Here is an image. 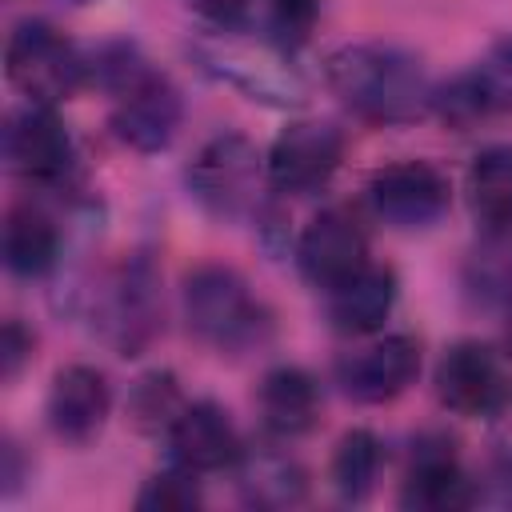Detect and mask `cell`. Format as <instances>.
<instances>
[{"instance_id": "6da1fadb", "label": "cell", "mask_w": 512, "mask_h": 512, "mask_svg": "<svg viewBox=\"0 0 512 512\" xmlns=\"http://www.w3.org/2000/svg\"><path fill=\"white\" fill-rule=\"evenodd\" d=\"M324 80L332 96L368 124H412L432 112L436 84L424 64L396 44L356 40L324 60Z\"/></svg>"}, {"instance_id": "7a4b0ae2", "label": "cell", "mask_w": 512, "mask_h": 512, "mask_svg": "<svg viewBox=\"0 0 512 512\" xmlns=\"http://www.w3.org/2000/svg\"><path fill=\"white\" fill-rule=\"evenodd\" d=\"M184 320L188 332L216 352H252L272 332L268 308L228 264H200L184 276Z\"/></svg>"}, {"instance_id": "3957f363", "label": "cell", "mask_w": 512, "mask_h": 512, "mask_svg": "<svg viewBox=\"0 0 512 512\" xmlns=\"http://www.w3.org/2000/svg\"><path fill=\"white\" fill-rule=\"evenodd\" d=\"M268 188V160L244 132H216L188 164V192L220 220L256 216Z\"/></svg>"}, {"instance_id": "277c9868", "label": "cell", "mask_w": 512, "mask_h": 512, "mask_svg": "<svg viewBox=\"0 0 512 512\" xmlns=\"http://www.w3.org/2000/svg\"><path fill=\"white\" fill-rule=\"evenodd\" d=\"M4 68H8L12 88L24 100L48 104V108L72 100L92 72V64L80 56V48L48 20H20L8 32Z\"/></svg>"}, {"instance_id": "5b68a950", "label": "cell", "mask_w": 512, "mask_h": 512, "mask_svg": "<svg viewBox=\"0 0 512 512\" xmlns=\"http://www.w3.org/2000/svg\"><path fill=\"white\" fill-rule=\"evenodd\" d=\"M96 324L120 356H140L160 336L164 296H160V268L148 252H136L108 272L96 296Z\"/></svg>"}, {"instance_id": "8992f818", "label": "cell", "mask_w": 512, "mask_h": 512, "mask_svg": "<svg viewBox=\"0 0 512 512\" xmlns=\"http://www.w3.org/2000/svg\"><path fill=\"white\" fill-rule=\"evenodd\" d=\"M180 92L176 84L156 72V68H140L136 76H128L116 92H112V136L132 148V152H164L176 132H180Z\"/></svg>"}, {"instance_id": "52a82bcc", "label": "cell", "mask_w": 512, "mask_h": 512, "mask_svg": "<svg viewBox=\"0 0 512 512\" xmlns=\"http://www.w3.org/2000/svg\"><path fill=\"white\" fill-rule=\"evenodd\" d=\"M432 112L464 132L492 116H512V36H500L488 44V52L448 84H436Z\"/></svg>"}, {"instance_id": "ba28073f", "label": "cell", "mask_w": 512, "mask_h": 512, "mask_svg": "<svg viewBox=\"0 0 512 512\" xmlns=\"http://www.w3.org/2000/svg\"><path fill=\"white\" fill-rule=\"evenodd\" d=\"M4 160L12 176L36 188H56L72 172V136L60 124L56 108L48 104H24L4 124Z\"/></svg>"}, {"instance_id": "9c48e42d", "label": "cell", "mask_w": 512, "mask_h": 512, "mask_svg": "<svg viewBox=\"0 0 512 512\" xmlns=\"http://www.w3.org/2000/svg\"><path fill=\"white\" fill-rule=\"evenodd\" d=\"M272 192H316L344 164V132L328 120H292L264 152Z\"/></svg>"}, {"instance_id": "30bf717a", "label": "cell", "mask_w": 512, "mask_h": 512, "mask_svg": "<svg viewBox=\"0 0 512 512\" xmlns=\"http://www.w3.org/2000/svg\"><path fill=\"white\" fill-rule=\"evenodd\" d=\"M368 200L392 228H428L452 204V184L432 160H396L368 180Z\"/></svg>"}, {"instance_id": "8fae6325", "label": "cell", "mask_w": 512, "mask_h": 512, "mask_svg": "<svg viewBox=\"0 0 512 512\" xmlns=\"http://www.w3.org/2000/svg\"><path fill=\"white\" fill-rule=\"evenodd\" d=\"M420 376V344L408 332L376 336L336 360V384L356 404H388Z\"/></svg>"}, {"instance_id": "7c38bea8", "label": "cell", "mask_w": 512, "mask_h": 512, "mask_svg": "<svg viewBox=\"0 0 512 512\" xmlns=\"http://www.w3.org/2000/svg\"><path fill=\"white\" fill-rule=\"evenodd\" d=\"M220 32L224 36L204 48V60L228 84L244 88L252 100H272V104H292L304 96V84L288 60L292 52H284L268 36L264 44H248V40H232V28H220Z\"/></svg>"}, {"instance_id": "4fadbf2b", "label": "cell", "mask_w": 512, "mask_h": 512, "mask_svg": "<svg viewBox=\"0 0 512 512\" xmlns=\"http://www.w3.org/2000/svg\"><path fill=\"white\" fill-rule=\"evenodd\" d=\"M436 396L456 416H496L512 392L496 352L480 340H460L436 364Z\"/></svg>"}, {"instance_id": "5bb4252c", "label": "cell", "mask_w": 512, "mask_h": 512, "mask_svg": "<svg viewBox=\"0 0 512 512\" xmlns=\"http://www.w3.org/2000/svg\"><path fill=\"white\" fill-rule=\"evenodd\" d=\"M368 264V236L360 220L344 208H324L316 212L304 232L296 236V268L304 272L308 284L328 292L332 284L348 280Z\"/></svg>"}, {"instance_id": "9a60e30c", "label": "cell", "mask_w": 512, "mask_h": 512, "mask_svg": "<svg viewBox=\"0 0 512 512\" xmlns=\"http://www.w3.org/2000/svg\"><path fill=\"white\" fill-rule=\"evenodd\" d=\"M480 492L468 480L456 444L440 432H428L412 444V460L400 484V504L420 508V512H448V508H468L476 504Z\"/></svg>"}, {"instance_id": "2e32d148", "label": "cell", "mask_w": 512, "mask_h": 512, "mask_svg": "<svg viewBox=\"0 0 512 512\" xmlns=\"http://www.w3.org/2000/svg\"><path fill=\"white\" fill-rule=\"evenodd\" d=\"M48 428L68 444H88L100 436V428L112 416V384L92 364H68L52 376L48 400H44Z\"/></svg>"}, {"instance_id": "e0dca14e", "label": "cell", "mask_w": 512, "mask_h": 512, "mask_svg": "<svg viewBox=\"0 0 512 512\" xmlns=\"http://www.w3.org/2000/svg\"><path fill=\"white\" fill-rule=\"evenodd\" d=\"M164 436H168V448H172V464H184L196 476L224 472L244 452V440H240L232 416L212 400L184 404Z\"/></svg>"}, {"instance_id": "ac0fdd59", "label": "cell", "mask_w": 512, "mask_h": 512, "mask_svg": "<svg viewBox=\"0 0 512 512\" xmlns=\"http://www.w3.org/2000/svg\"><path fill=\"white\" fill-rule=\"evenodd\" d=\"M328 320L336 332L344 336H376L384 328V320L396 308L400 284L396 272L388 264H364L360 272H352L348 280L332 284L328 292Z\"/></svg>"}, {"instance_id": "d6986e66", "label": "cell", "mask_w": 512, "mask_h": 512, "mask_svg": "<svg viewBox=\"0 0 512 512\" xmlns=\"http://www.w3.org/2000/svg\"><path fill=\"white\" fill-rule=\"evenodd\" d=\"M256 408L272 436L296 440V436L312 432L320 420V384L312 380V372H304L296 364H280V368L264 372V380L256 388Z\"/></svg>"}, {"instance_id": "ffe728a7", "label": "cell", "mask_w": 512, "mask_h": 512, "mask_svg": "<svg viewBox=\"0 0 512 512\" xmlns=\"http://www.w3.org/2000/svg\"><path fill=\"white\" fill-rule=\"evenodd\" d=\"M232 472L244 504L252 508H292L308 492L304 468L280 448H244Z\"/></svg>"}, {"instance_id": "44dd1931", "label": "cell", "mask_w": 512, "mask_h": 512, "mask_svg": "<svg viewBox=\"0 0 512 512\" xmlns=\"http://www.w3.org/2000/svg\"><path fill=\"white\" fill-rule=\"evenodd\" d=\"M60 260V228L36 204H12L4 216V264L8 272L36 280Z\"/></svg>"}, {"instance_id": "7402d4cb", "label": "cell", "mask_w": 512, "mask_h": 512, "mask_svg": "<svg viewBox=\"0 0 512 512\" xmlns=\"http://www.w3.org/2000/svg\"><path fill=\"white\" fill-rule=\"evenodd\" d=\"M464 192L484 232L512 228V144H492L476 152L464 176Z\"/></svg>"}, {"instance_id": "603a6c76", "label": "cell", "mask_w": 512, "mask_h": 512, "mask_svg": "<svg viewBox=\"0 0 512 512\" xmlns=\"http://www.w3.org/2000/svg\"><path fill=\"white\" fill-rule=\"evenodd\" d=\"M380 468H384V444L376 440V432L352 428V432L340 436V444L332 452V464H328V476H332V488L340 492V500L360 504V500L372 496V488L380 480Z\"/></svg>"}, {"instance_id": "cb8c5ba5", "label": "cell", "mask_w": 512, "mask_h": 512, "mask_svg": "<svg viewBox=\"0 0 512 512\" xmlns=\"http://www.w3.org/2000/svg\"><path fill=\"white\" fill-rule=\"evenodd\" d=\"M464 284L488 304H512V228L484 232V244L468 256Z\"/></svg>"}, {"instance_id": "d4e9b609", "label": "cell", "mask_w": 512, "mask_h": 512, "mask_svg": "<svg viewBox=\"0 0 512 512\" xmlns=\"http://www.w3.org/2000/svg\"><path fill=\"white\" fill-rule=\"evenodd\" d=\"M180 408H184V396L176 388V376L164 368L140 376L128 396V416L140 432H168L172 420L180 416Z\"/></svg>"}, {"instance_id": "484cf974", "label": "cell", "mask_w": 512, "mask_h": 512, "mask_svg": "<svg viewBox=\"0 0 512 512\" xmlns=\"http://www.w3.org/2000/svg\"><path fill=\"white\" fill-rule=\"evenodd\" d=\"M200 504H204L200 476L188 472L184 464L152 472L144 480V488L136 492V508H144V512H188V508H200Z\"/></svg>"}, {"instance_id": "4316f807", "label": "cell", "mask_w": 512, "mask_h": 512, "mask_svg": "<svg viewBox=\"0 0 512 512\" xmlns=\"http://www.w3.org/2000/svg\"><path fill=\"white\" fill-rule=\"evenodd\" d=\"M320 20V0H264V36L284 52H296L312 40Z\"/></svg>"}, {"instance_id": "83f0119b", "label": "cell", "mask_w": 512, "mask_h": 512, "mask_svg": "<svg viewBox=\"0 0 512 512\" xmlns=\"http://www.w3.org/2000/svg\"><path fill=\"white\" fill-rule=\"evenodd\" d=\"M32 356V332L20 320L4 324V340H0V360H4V380H12L20 372V364Z\"/></svg>"}, {"instance_id": "f1b7e54d", "label": "cell", "mask_w": 512, "mask_h": 512, "mask_svg": "<svg viewBox=\"0 0 512 512\" xmlns=\"http://www.w3.org/2000/svg\"><path fill=\"white\" fill-rule=\"evenodd\" d=\"M188 8L200 12V16H204L208 24H216V28H236V24L248 16L252 0H188Z\"/></svg>"}, {"instance_id": "f546056e", "label": "cell", "mask_w": 512, "mask_h": 512, "mask_svg": "<svg viewBox=\"0 0 512 512\" xmlns=\"http://www.w3.org/2000/svg\"><path fill=\"white\" fill-rule=\"evenodd\" d=\"M500 348H504V356H512V304H508V312H504V328H500Z\"/></svg>"}, {"instance_id": "4dcf8cb0", "label": "cell", "mask_w": 512, "mask_h": 512, "mask_svg": "<svg viewBox=\"0 0 512 512\" xmlns=\"http://www.w3.org/2000/svg\"><path fill=\"white\" fill-rule=\"evenodd\" d=\"M76 4H88V0H76Z\"/></svg>"}]
</instances>
